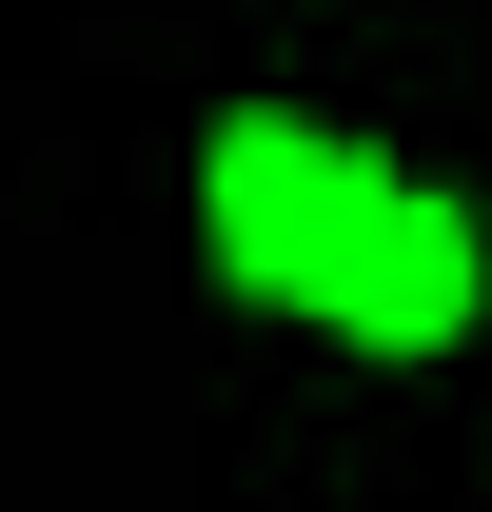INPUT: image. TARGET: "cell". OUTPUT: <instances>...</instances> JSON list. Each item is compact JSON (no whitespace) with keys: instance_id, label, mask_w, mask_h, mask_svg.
Segmentation results:
<instances>
[{"instance_id":"cell-1","label":"cell","mask_w":492,"mask_h":512,"mask_svg":"<svg viewBox=\"0 0 492 512\" xmlns=\"http://www.w3.org/2000/svg\"><path fill=\"white\" fill-rule=\"evenodd\" d=\"M374 197H394V178H374L355 138H296V119H237V138H217V256H237L256 296H296V316L335 296V256H355Z\"/></svg>"},{"instance_id":"cell-2","label":"cell","mask_w":492,"mask_h":512,"mask_svg":"<svg viewBox=\"0 0 492 512\" xmlns=\"http://www.w3.org/2000/svg\"><path fill=\"white\" fill-rule=\"evenodd\" d=\"M315 316L355 335V355H433V335L473 316V217L453 197H374L355 217V256H335V296Z\"/></svg>"}]
</instances>
